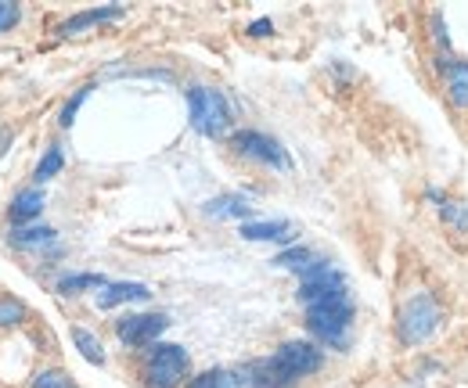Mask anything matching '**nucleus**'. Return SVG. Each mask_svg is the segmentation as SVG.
<instances>
[{"mask_svg":"<svg viewBox=\"0 0 468 388\" xmlns=\"http://www.w3.org/2000/svg\"><path fill=\"white\" fill-rule=\"evenodd\" d=\"M152 291L148 284H137V280H119V284H105L98 291V309H116L122 302H148Z\"/></svg>","mask_w":468,"mask_h":388,"instance_id":"obj_10","label":"nucleus"},{"mask_svg":"<svg viewBox=\"0 0 468 388\" xmlns=\"http://www.w3.org/2000/svg\"><path fill=\"white\" fill-rule=\"evenodd\" d=\"M447 98H451V105L468 109V61L465 58H458V61L447 68Z\"/></svg>","mask_w":468,"mask_h":388,"instance_id":"obj_16","label":"nucleus"},{"mask_svg":"<svg viewBox=\"0 0 468 388\" xmlns=\"http://www.w3.org/2000/svg\"><path fill=\"white\" fill-rule=\"evenodd\" d=\"M191 371V356L184 345L159 341L144 356V388H180Z\"/></svg>","mask_w":468,"mask_h":388,"instance_id":"obj_4","label":"nucleus"},{"mask_svg":"<svg viewBox=\"0 0 468 388\" xmlns=\"http://www.w3.org/2000/svg\"><path fill=\"white\" fill-rule=\"evenodd\" d=\"M33 388H72V378L65 371H40Z\"/></svg>","mask_w":468,"mask_h":388,"instance_id":"obj_24","label":"nucleus"},{"mask_svg":"<svg viewBox=\"0 0 468 388\" xmlns=\"http://www.w3.org/2000/svg\"><path fill=\"white\" fill-rule=\"evenodd\" d=\"M7 144H11V130L4 126V130H0V159H4V152H7Z\"/></svg>","mask_w":468,"mask_h":388,"instance_id":"obj_27","label":"nucleus"},{"mask_svg":"<svg viewBox=\"0 0 468 388\" xmlns=\"http://www.w3.org/2000/svg\"><path fill=\"white\" fill-rule=\"evenodd\" d=\"M122 18V7L112 4V7H90V11H80V15H72V18H65L58 26L61 37H76V33H83V29H90V26H101V22H116Z\"/></svg>","mask_w":468,"mask_h":388,"instance_id":"obj_12","label":"nucleus"},{"mask_svg":"<svg viewBox=\"0 0 468 388\" xmlns=\"http://www.w3.org/2000/svg\"><path fill=\"white\" fill-rule=\"evenodd\" d=\"M202 213L209 220H249L256 213V205L249 194H220V198H209L202 205Z\"/></svg>","mask_w":468,"mask_h":388,"instance_id":"obj_9","label":"nucleus"},{"mask_svg":"<svg viewBox=\"0 0 468 388\" xmlns=\"http://www.w3.org/2000/svg\"><path fill=\"white\" fill-rule=\"evenodd\" d=\"M306 331L314 334L321 345L328 349H339L346 352L353 341V299L346 295H335L328 302H317V306H306Z\"/></svg>","mask_w":468,"mask_h":388,"instance_id":"obj_1","label":"nucleus"},{"mask_svg":"<svg viewBox=\"0 0 468 388\" xmlns=\"http://www.w3.org/2000/svg\"><path fill=\"white\" fill-rule=\"evenodd\" d=\"M184 388H249V385H245V374H241V371H224V367H217V371L195 374Z\"/></svg>","mask_w":468,"mask_h":388,"instance_id":"obj_15","label":"nucleus"},{"mask_svg":"<svg viewBox=\"0 0 468 388\" xmlns=\"http://www.w3.org/2000/svg\"><path fill=\"white\" fill-rule=\"evenodd\" d=\"M245 241H278V245H292L295 226L289 220H263V223H241L238 230Z\"/></svg>","mask_w":468,"mask_h":388,"instance_id":"obj_11","label":"nucleus"},{"mask_svg":"<svg viewBox=\"0 0 468 388\" xmlns=\"http://www.w3.org/2000/svg\"><path fill=\"white\" fill-rule=\"evenodd\" d=\"M26 320V306L18 299H0V328H15Z\"/></svg>","mask_w":468,"mask_h":388,"instance_id":"obj_22","label":"nucleus"},{"mask_svg":"<svg viewBox=\"0 0 468 388\" xmlns=\"http://www.w3.org/2000/svg\"><path fill=\"white\" fill-rule=\"evenodd\" d=\"M274 33V22L271 18H256L252 26H249V37H256V40H263V37H271Z\"/></svg>","mask_w":468,"mask_h":388,"instance_id":"obj_26","label":"nucleus"},{"mask_svg":"<svg viewBox=\"0 0 468 388\" xmlns=\"http://www.w3.org/2000/svg\"><path fill=\"white\" fill-rule=\"evenodd\" d=\"M187 119L202 137H224L231 126V105L217 87H187Z\"/></svg>","mask_w":468,"mask_h":388,"instance_id":"obj_3","label":"nucleus"},{"mask_svg":"<svg viewBox=\"0 0 468 388\" xmlns=\"http://www.w3.org/2000/svg\"><path fill=\"white\" fill-rule=\"evenodd\" d=\"M44 213V191L40 187H26L11 198V220L15 223H29Z\"/></svg>","mask_w":468,"mask_h":388,"instance_id":"obj_14","label":"nucleus"},{"mask_svg":"<svg viewBox=\"0 0 468 388\" xmlns=\"http://www.w3.org/2000/svg\"><path fill=\"white\" fill-rule=\"evenodd\" d=\"M90 90H94V87H80V90H76V94H72V98L61 105V111H58V126H61V130H69V126L76 122V111L83 109V101L90 98Z\"/></svg>","mask_w":468,"mask_h":388,"instance_id":"obj_21","label":"nucleus"},{"mask_svg":"<svg viewBox=\"0 0 468 388\" xmlns=\"http://www.w3.org/2000/svg\"><path fill=\"white\" fill-rule=\"evenodd\" d=\"M274 363L285 371V378H289V382H295V385H299L303 378H310V374H317V371L324 367V352H321V345L295 338V341L278 345Z\"/></svg>","mask_w":468,"mask_h":388,"instance_id":"obj_6","label":"nucleus"},{"mask_svg":"<svg viewBox=\"0 0 468 388\" xmlns=\"http://www.w3.org/2000/svg\"><path fill=\"white\" fill-rule=\"evenodd\" d=\"M350 288H346V278L328 263V259H321L306 278H299V302L303 306H317V302H328V299H335V295H346Z\"/></svg>","mask_w":468,"mask_h":388,"instance_id":"obj_8","label":"nucleus"},{"mask_svg":"<svg viewBox=\"0 0 468 388\" xmlns=\"http://www.w3.org/2000/svg\"><path fill=\"white\" fill-rule=\"evenodd\" d=\"M166 328H170L166 313H126L116 320V338L126 349H148V345H159Z\"/></svg>","mask_w":468,"mask_h":388,"instance_id":"obj_7","label":"nucleus"},{"mask_svg":"<svg viewBox=\"0 0 468 388\" xmlns=\"http://www.w3.org/2000/svg\"><path fill=\"white\" fill-rule=\"evenodd\" d=\"M317 263H321V259H317L310 248H303V245L285 248V252H278V256L271 259V267H278V270H292V274H299V278H306Z\"/></svg>","mask_w":468,"mask_h":388,"instance_id":"obj_13","label":"nucleus"},{"mask_svg":"<svg viewBox=\"0 0 468 388\" xmlns=\"http://www.w3.org/2000/svg\"><path fill=\"white\" fill-rule=\"evenodd\" d=\"M55 230L51 226H26V230H15L11 234V245L15 248H48V245H55Z\"/></svg>","mask_w":468,"mask_h":388,"instance_id":"obj_18","label":"nucleus"},{"mask_svg":"<svg viewBox=\"0 0 468 388\" xmlns=\"http://www.w3.org/2000/svg\"><path fill=\"white\" fill-rule=\"evenodd\" d=\"M231 148L241 159H252V163H260V166H267V169H292L289 152H285L274 137H267V133H260V130H241V133H234Z\"/></svg>","mask_w":468,"mask_h":388,"instance_id":"obj_5","label":"nucleus"},{"mask_svg":"<svg viewBox=\"0 0 468 388\" xmlns=\"http://www.w3.org/2000/svg\"><path fill=\"white\" fill-rule=\"evenodd\" d=\"M109 280L101 274H65L58 280V291L61 295H83V291H101Z\"/></svg>","mask_w":468,"mask_h":388,"instance_id":"obj_19","label":"nucleus"},{"mask_svg":"<svg viewBox=\"0 0 468 388\" xmlns=\"http://www.w3.org/2000/svg\"><path fill=\"white\" fill-rule=\"evenodd\" d=\"M72 341H76V349H80V356L87 360V363H94V367H105V349H101V341H98V334H90L87 328H72Z\"/></svg>","mask_w":468,"mask_h":388,"instance_id":"obj_17","label":"nucleus"},{"mask_svg":"<svg viewBox=\"0 0 468 388\" xmlns=\"http://www.w3.org/2000/svg\"><path fill=\"white\" fill-rule=\"evenodd\" d=\"M61 166H65V155H61V148L55 144V148H48V155L37 163V173H33L37 187H40V184H48V180H55V176L61 173Z\"/></svg>","mask_w":468,"mask_h":388,"instance_id":"obj_20","label":"nucleus"},{"mask_svg":"<svg viewBox=\"0 0 468 388\" xmlns=\"http://www.w3.org/2000/svg\"><path fill=\"white\" fill-rule=\"evenodd\" d=\"M440 213H443V220L451 223V226H458L462 234H468V209L462 202H447V205H440Z\"/></svg>","mask_w":468,"mask_h":388,"instance_id":"obj_23","label":"nucleus"},{"mask_svg":"<svg viewBox=\"0 0 468 388\" xmlns=\"http://www.w3.org/2000/svg\"><path fill=\"white\" fill-rule=\"evenodd\" d=\"M440 320H443V309H440L436 295H432V291H414L408 302L400 306V313H397V338H400L408 349L425 345V341L436 334Z\"/></svg>","mask_w":468,"mask_h":388,"instance_id":"obj_2","label":"nucleus"},{"mask_svg":"<svg viewBox=\"0 0 468 388\" xmlns=\"http://www.w3.org/2000/svg\"><path fill=\"white\" fill-rule=\"evenodd\" d=\"M18 18H22V7H18V4H11V0H0V33L15 29V26H18Z\"/></svg>","mask_w":468,"mask_h":388,"instance_id":"obj_25","label":"nucleus"}]
</instances>
